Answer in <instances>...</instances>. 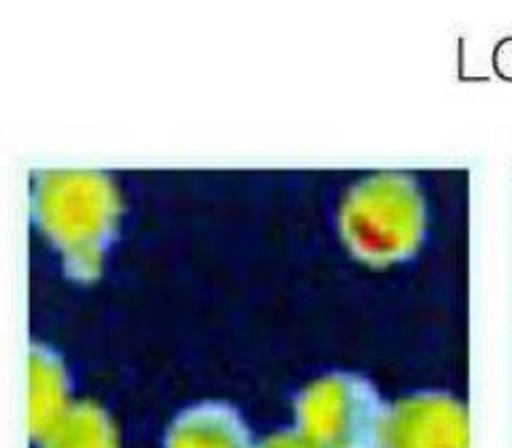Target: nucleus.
<instances>
[{"label": "nucleus", "instance_id": "obj_1", "mask_svg": "<svg viewBox=\"0 0 512 448\" xmlns=\"http://www.w3.org/2000/svg\"><path fill=\"white\" fill-rule=\"evenodd\" d=\"M30 205L67 276L77 282L99 280L124 214L116 180L92 169H47L35 175Z\"/></svg>", "mask_w": 512, "mask_h": 448}, {"label": "nucleus", "instance_id": "obj_8", "mask_svg": "<svg viewBox=\"0 0 512 448\" xmlns=\"http://www.w3.org/2000/svg\"><path fill=\"white\" fill-rule=\"evenodd\" d=\"M256 448H314L308 440H303L297 431H278V434L256 442Z\"/></svg>", "mask_w": 512, "mask_h": 448}, {"label": "nucleus", "instance_id": "obj_5", "mask_svg": "<svg viewBox=\"0 0 512 448\" xmlns=\"http://www.w3.org/2000/svg\"><path fill=\"white\" fill-rule=\"evenodd\" d=\"M28 376L30 438L41 444L73 406L71 376L60 352L47 344H32Z\"/></svg>", "mask_w": 512, "mask_h": 448}, {"label": "nucleus", "instance_id": "obj_7", "mask_svg": "<svg viewBox=\"0 0 512 448\" xmlns=\"http://www.w3.org/2000/svg\"><path fill=\"white\" fill-rule=\"evenodd\" d=\"M41 448H120L118 431L109 412L92 402L82 399L73 402L69 412L50 431Z\"/></svg>", "mask_w": 512, "mask_h": 448}, {"label": "nucleus", "instance_id": "obj_6", "mask_svg": "<svg viewBox=\"0 0 512 448\" xmlns=\"http://www.w3.org/2000/svg\"><path fill=\"white\" fill-rule=\"evenodd\" d=\"M163 448H256V442L237 408L224 402H199L171 421Z\"/></svg>", "mask_w": 512, "mask_h": 448}, {"label": "nucleus", "instance_id": "obj_2", "mask_svg": "<svg viewBox=\"0 0 512 448\" xmlns=\"http://www.w3.org/2000/svg\"><path fill=\"white\" fill-rule=\"evenodd\" d=\"M340 235L365 265L404 263L421 248L427 207L419 184L406 173H374L352 186L340 207Z\"/></svg>", "mask_w": 512, "mask_h": 448}, {"label": "nucleus", "instance_id": "obj_3", "mask_svg": "<svg viewBox=\"0 0 512 448\" xmlns=\"http://www.w3.org/2000/svg\"><path fill=\"white\" fill-rule=\"evenodd\" d=\"M387 419L374 384L350 372L320 376L295 399V431L314 448H382Z\"/></svg>", "mask_w": 512, "mask_h": 448}, {"label": "nucleus", "instance_id": "obj_4", "mask_svg": "<svg viewBox=\"0 0 512 448\" xmlns=\"http://www.w3.org/2000/svg\"><path fill=\"white\" fill-rule=\"evenodd\" d=\"M382 448H470L468 410L446 393L408 395L389 406Z\"/></svg>", "mask_w": 512, "mask_h": 448}]
</instances>
